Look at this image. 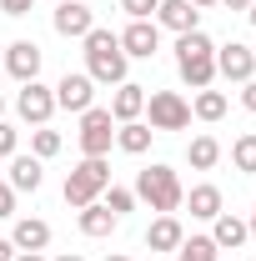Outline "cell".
<instances>
[{
	"instance_id": "1",
	"label": "cell",
	"mask_w": 256,
	"mask_h": 261,
	"mask_svg": "<svg viewBox=\"0 0 256 261\" xmlns=\"http://www.w3.org/2000/svg\"><path fill=\"white\" fill-rule=\"evenodd\" d=\"M86 45V75L96 81V86H121L131 70V56L121 50V35L106 31V25H96V31L81 40Z\"/></svg>"
},
{
	"instance_id": "2",
	"label": "cell",
	"mask_w": 256,
	"mask_h": 261,
	"mask_svg": "<svg viewBox=\"0 0 256 261\" xmlns=\"http://www.w3.org/2000/svg\"><path fill=\"white\" fill-rule=\"evenodd\" d=\"M176 75H181L191 91L216 86V40H211L206 31L176 35Z\"/></svg>"
},
{
	"instance_id": "3",
	"label": "cell",
	"mask_w": 256,
	"mask_h": 261,
	"mask_svg": "<svg viewBox=\"0 0 256 261\" xmlns=\"http://www.w3.org/2000/svg\"><path fill=\"white\" fill-rule=\"evenodd\" d=\"M136 201H146L156 216H176L181 211V201H186V186H181V176H176V166L166 161H151L146 171H136Z\"/></svg>"
},
{
	"instance_id": "4",
	"label": "cell",
	"mask_w": 256,
	"mask_h": 261,
	"mask_svg": "<svg viewBox=\"0 0 256 261\" xmlns=\"http://www.w3.org/2000/svg\"><path fill=\"white\" fill-rule=\"evenodd\" d=\"M106 186H111V161H106V156H86V161L65 176V206H75V211H81V206L100 201Z\"/></svg>"
},
{
	"instance_id": "5",
	"label": "cell",
	"mask_w": 256,
	"mask_h": 261,
	"mask_svg": "<svg viewBox=\"0 0 256 261\" xmlns=\"http://www.w3.org/2000/svg\"><path fill=\"white\" fill-rule=\"evenodd\" d=\"M146 126L156 130H186L191 126V100L181 91H146Z\"/></svg>"
},
{
	"instance_id": "6",
	"label": "cell",
	"mask_w": 256,
	"mask_h": 261,
	"mask_svg": "<svg viewBox=\"0 0 256 261\" xmlns=\"http://www.w3.org/2000/svg\"><path fill=\"white\" fill-rule=\"evenodd\" d=\"M75 141H81V156H111V146H116V121H111V111H106V106L81 111Z\"/></svg>"
},
{
	"instance_id": "7",
	"label": "cell",
	"mask_w": 256,
	"mask_h": 261,
	"mask_svg": "<svg viewBox=\"0 0 256 261\" xmlns=\"http://www.w3.org/2000/svg\"><path fill=\"white\" fill-rule=\"evenodd\" d=\"M50 91H56V111H70V116H81V111L96 106V81L86 70H65Z\"/></svg>"
},
{
	"instance_id": "8",
	"label": "cell",
	"mask_w": 256,
	"mask_h": 261,
	"mask_svg": "<svg viewBox=\"0 0 256 261\" xmlns=\"http://www.w3.org/2000/svg\"><path fill=\"white\" fill-rule=\"evenodd\" d=\"M15 111H20L25 126H50V116H56V91L40 86V81H25L20 96H15Z\"/></svg>"
},
{
	"instance_id": "9",
	"label": "cell",
	"mask_w": 256,
	"mask_h": 261,
	"mask_svg": "<svg viewBox=\"0 0 256 261\" xmlns=\"http://www.w3.org/2000/svg\"><path fill=\"white\" fill-rule=\"evenodd\" d=\"M216 75H221V81H236V86H246V81L256 75V50H251V45H241V40L216 45Z\"/></svg>"
},
{
	"instance_id": "10",
	"label": "cell",
	"mask_w": 256,
	"mask_h": 261,
	"mask_svg": "<svg viewBox=\"0 0 256 261\" xmlns=\"http://www.w3.org/2000/svg\"><path fill=\"white\" fill-rule=\"evenodd\" d=\"M50 25H56V35H65V40H86V35L96 31V10H91L86 0H61L56 15H50Z\"/></svg>"
},
{
	"instance_id": "11",
	"label": "cell",
	"mask_w": 256,
	"mask_h": 261,
	"mask_svg": "<svg viewBox=\"0 0 256 261\" xmlns=\"http://www.w3.org/2000/svg\"><path fill=\"white\" fill-rule=\"evenodd\" d=\"M40 61H45V56H40V45H35V40H10L0 65H5L20 86H25V81H40Z\"/></svg>"
},
{
	"instance_id": "12",
	"label": "cell",
	"mask_w": 256,
	"mask_h": 261,
	"mask_svg": "<svg viewBox=\"0 0 256 261\" xmlns=\"http://www.w3.org/2000/svg\"><path fill=\"white\" fill-rule=\"evenodd\" d=\"M121 50H126L131 61H151L161 50V25L156 20H131L126 31H121Z\"/></svg>"
},
{
	"instance_id": "13",
	"label": "cell",
	"mask_w": 256,
	"mask_h": 261,
	"mask_svg": "<svg viewBox=\"0 0 256 261\" xmlns=\"http://www.w3.org/2000/svg\"><path fill=\"white\" fill-rule=\"evenodd\" d=\"M156 20L161 31H171V35H186V31H201V10H196L191 0H161L156 5Z\"/></svg>"
},
{
	"instance_id": "14",
	"label": "cell",
	"mask_w": 256,
	"mask_h": 261,
	"mask_svg": "<svg viewBox=\"0 0 256 261\" xmlns=\"http://www.w3.org/2000/svg\"><path fill=\"white\" fill-rule=\"evenodd\" d=\"M106 111H111V121H116V126H126V121H141V116H146V86H136V81H121Z\"/></svg>"
},
{
	"instance_id": "15",
	"label": "cell",
	"mask_w": 256,
	"mask_h": 261,
	"mask_svg": "<svg viewBox=\"0 0 256 261\" xmlns=\"http://www.w3.org/2000/svg\"><path fill=\"white\" fill-rule=\"evenodd\" d=\"M40 181H45V161H40V156H20V151H15V156H10V176H5V186H10V191L20 196V191H40Z\"/></svg>"
},
{
	"instance_id": "16",
	"label": "cell",
	"mask_w": 256,
	"mask_h": 261,
	"mask_svg": "<svg viewBox=\"0 0 256 261\" xmlns=\"http://www.w3.org/2000/svg\"><path fill=\"white\" fill-rule=\"evenodd\" d=\"M211 241H216V251H241V246L251 241V231H246V216H236V211H221V216L211 221Z\"/></svg>"
},
{
	"instance_id": "17",
	"label": "cell",
	"mask_w": 256,
	"mask_h": 261,
	"mask_svg": "<svg viewBox=\"0 0 256 261\" xmlns=\"http://www.w3.org/2000/svg\"><path fill=\"white\" fill-rule=\"evenodd\" d=\"M10 246H15V251H45V246H50V221L20 216V221L10 226Z\"/></svg>"
},
{
	"instance_id": "18",
	"label": "cell",
	"mask_w": 256,
	"mask_h": 261,
	"mask_svg": "<svg viewBox=\"0 0 256 261\" xmlns=\"http://www.w3.org/2000/svg\"><path fill=\"white\" fill-rule=\"evenodd\" d=\"M181 206H191L196 221H216V216L226 211V196H221V186L201 181V186H191V191H186V201H181Z\"/></svg>"
},
{
	"instance_id": "19",
	"label": "cell",
	"mask_w": 256,
	"mask_h": 261,
	"mask_svg": "<svg viewBox=\"0 0 256 261\" xmlns=\"http://www.w3.org/2000/svg\"><path fill=\"white\" fill-rule=\"evenodd\" d=\"M75 226H81V236H96V241H100V236H111V231L121 226V216H111L100 201H91V206L75 211Z\"/></svg>"
},
{
	"instance_id": "20",
	"label": "cell",
	"mask_w": 256,
	"mask_h": 261,
	"mask_svg": "<svg viewBox=\"0 0 256 261\" xmlns=\"http://www.w3.org/2000/svg\"><path fill=\"white\" fill-rule=\"evenodd\" d=\"M181 241H186V226H181L176 216H156V221L146 226V246H151V251H176Z\"/></svg>"
},
{
	"instance_id": "21",
	"label": "cell",
	"mask_w": 256,
	"mask_h": 261,
	"mask_svg": "<svg viewBox=\"0 0 256 261\" xmlns=\"http://www.w3.org/2000/svg\"><path fill=\"white\" fill-rule=\"evenodd\" d=\"M226 111H231L226 91H211V86H206V91H196V100H191V116H196V121H206V126H216Z\"/></svg>"
},
{
	"instance_id": "22",
	"label": "cell",
	"mask_w": 256,
	"mask_h": 261,
	"mask_svg": "<svg viewBox=\"0 0 256 261\" xmlns=\"http://www.w3.org/2000/svg\"><path fill=\"white\" fill-rule=\"evenodd\" d=\"M151 136H156V130L146 126V121H126V126H116V146H121L126 156H146V151H151Z\"/></svg>"
},
{
	"instance_id": "23",
	"label": "cell",
	"mask_w": 256,
	"mask_h": 261,
	"mask_svg": "<svg viewBox=\"0 0 256 261\" xmlns=\"http://www.w3.org/2000/svg\"><path fill=\"white\" fill-rule=\"evenodd\" d=\"M186 161H191V171H216V161H221V141H216V136H191Z\"/></svg>"
},
{
	"instance_id": "24",
	"label": "cell",
	"mask_w": 256,
	"mask_h": 261,
	"mask_svg": "<svg viewBox=\"0 0 256 261\" xmlns=\"http://www.w3.org/2000/svg\"><path fill=\"white\" fill-rule=\"evenodd\" d=\"M231 166H236L241 176H256V130H241V136L231 141Z\"/></svg>"
},
{
	"instance_id": "25",
	"label": "cell",
	"mask_w": 256,
	"mask_h": 261,
	"mask_svg": "<svg viewBox=\"0 0 256 261\" xmlns=\"http://www.w3.org/2000/svg\"><path fill=\"white\" fill-rule=\"evenodd\" d=\"M176 261H221V251H216L211 236H186V241L176 246Z\"/></svg>"
},
{
	"instance_id": "26",
	"label": "cell",
	"mask_w": 256,
	"mask_h": 261,
	"mask_svg": "<svg viewBox=\"0 0 256 261\" xmlns=\"http://www.w3.org/2000/svg\"><path fill=\"white\" fill-rule=\"evenodd\" d=\"M61 130L50 126H31V156H40V161H50V156H61Z\"/></svg>"
},
{
	"instance_id": "27",
	"label": "cell",
	"mask_w": 256,
	"mask_h": 261,
	"mask_svg": "<svg viewBox=\"0 0 256 261\" xmlns=\"http://www.w3.org/2000/svg\"><path fill=\"white\" fill-rule=\"evenodd\" d=\"M100 206H106L111 216H126V211H136V191H126V186H106V191H100Z\"/></svg>"
},
{
	"instance_id": "28",
	"label": "cell",
	"mask_w": 256,
	"mask_h": 261,
	"mask_svg": "<svg viewBox=\"0 0 256 261\" xmlns=\"http://www.w3.org/2000/svg\"><path fill=\"white\" fill-rule=\"evenodd\" d=\"M20 151V130L10 126V121H0V161H10Z\"/></svg>"
},
{
	"instance_id": "29",
	"label": "cell",
	"mask_w": 256,
	"mask_h": 261,
	"mask_svg": "<svg viewBox=\"0 0 256 261\" xmlns=\"http://www.w3.org/2000/svg\"><path fill=\"white\" fill-rule=\"evenodd\" d=\"M156 5H161V0H121V10H126L131 20H151V15H156Z\"/></svg>"
},
{
	"instance_id": "30",
	"label": "cell",
	"mask_w": 256,
	"mask_h": 261,
	"mask_svg": "<svg viewBox=\"0 0 256 261\" xmlns=\"http://www.w3.org/2000/svg\"><path fill=\"white\" fill-rule=\"evenodd\" d=\"M10 216H15V191L0 181V221H10Z\"/></svg>"
},
{
	"instance_id": "31",
	"label": "cell",
	"mask_w": 256,
	"mask_h": 261,
	"mask_svg": "<svg viewBox=\"0 0 256 261\" xmlns=\"http://www.w3.org/2000/svg\"><path fill=\"white\" fill-rule=\"evenodd\" d=\"M5 15H31V0H0Z\"/></svg>"
},
{
	"instance_id": "32",
	"label": "cell",
	"mask_w": 256,
	"mask_h": 261,
	"mask_svg": "<svg viewBox=\"0 0 256 261\" xmlns=\"http://www.w3.org/2000/svg\"><path fill=\"white\" fill-rule=\"evenodd\" d=\"M241 106H246V111H251V116H256V75H251V81H246V86H241Z\"/></svg>"
},
{
	"instance_id": "33",
	"label": "cell",
	"mask_w": 256,
	"mask_h": 261,
	"mask_svg": "<svg viewBox=\"0 0 256 261\" xmlns=\"http://www.w3.org/2000/svg\"><path fill=\"white\" fill-rule=\"evenodd\" d=\"M15 261H45V251H15Z\"/></svg>"
},
{
	"instance_id": "34",
	"label": "cell",
	"mask_w": 256,
	"mask_h": 261,
	"mask_svg": "<svg viewBox=\"0 0 256 261\" xmlns=\"http://www.w3.org/2000/svg\"><path fill=\"white\" fill-rule=\"evenodd\" d=\"M221 5H231V10H251L256 0H221Z\"/></svg>"
},
{
	"instance_id": "35",
	"label": "cell",
	"mask_w": 256,
	"mask_h": 261,
	"mask_svg": "<svg viewBox=\"0 0 256 261\" xmlns=\"http://www.w3.org/2000/svg\"><path fill=\"white\" fill-rule=\"evenodd\" d=\"M0 261H15V246L10 241H0Z\"/></svg>"
},
{
	"instance_id": "36",
	"label": "cell",
	"mask_w": 256,
	"mask_h": 261,
	"mask_svg": "<svg viewBox=\"0 0 256 261\" xmlns=\"http://www.w3.org/2000/svg\"><path fill=\"white\" fill-rule=\"evenodd\" d=\"M56 261H86V256H81V251H61Z\"/></svg>"
},
{
	"instance_id": "37",
	"label": "cell",
	"mask_w": 256,
	"mask_h": 261,
	"mask_svg": "<svg viewBox=\"0 0 256 261\" xmlns=\"http://www.w3.org/2000/svg\"><path fill=\"white\" fill-rule=\"evenodd\" d=\"M246 231H251V241H256V206H251V216H246Z\"/></svg>"
},
{
	"instance_id": "38",
	"label": "cell",
	"mask_w": 256,
	"mask_h": 261,
	"mask_svg": "<svg viewBox=\"0 0 256 261\" xmlns=\"http://www.w3.org/2000/svg\"><path fill=\"white\" fill-rule=\"evenodd\" d=\"M196 10H211V5H221V0H191Z\"/></svg>"
},
{
	"instance_id": "39",
	"label": "cell",
	"mask_w": 256,
	"mask_h": 261,
	"mask_svg": "<svg viewBox=\"0 0 256 261\" xmlns=\"http://www.w3.org/2000/svg\"><path fill=\"white\" fill-rule=\"evenodd\" d=\"M106 261H131V256H121V251H111V256H106Z\"/></svg>"
},
{
	"instance_id": "40",
	"label": "cell",
	"mask_w": 256,
	"mask_h": 261,
	"mask_svg": "<svg viewBox=\"0 0 256 261\" xmlns=\"http://www.w3.org/2000/svg\"><path fill=\"white\" fill-rule=\"evenodd\" d=\"M246 20H251V25H256V5H251V10H246Z\"/></svg>"
},
{
	"instance_id": "41",
	"label": "cell",
	"mask_w": 256,
	"mask_h": 261,
	"mask_svg": "<svg viewBox=\"0 0 256 261\" xmlns=\"http://www.w3.org/2000/svg\"><path fill=\"white\" fill-rule=\"evenodd\" d=\"M0 61H5V40H0Z\"/></svg>"
},
{
	"instance_id": "42",
	"label": "cell",
	"mask_w": 256,
	"mask_h": 261,
	"mask_svg": "<svg viewBox=\"0 0 256 261\" xmlns=\"http://www.w3.org/2000/svg\"><path fill=\"white\" fill-rule=\"evenodd\" d=\"M0 116H5V96H0Z\"/></svg>"
},
{
	"instance_id": "43",
	"label": "cell",
	"mask_w": 256,
	"mask_h": 261,
	"mask_svg": "<svg viewBox=\"0 0 256 261\" xmlns=\"http://www.w3.org/2000/svg\"><path fill=\"white\" fill-rule=\"evenodd\" d=\"M50 5H61V0H50Z\"/></svg>"
}]
</instances>
